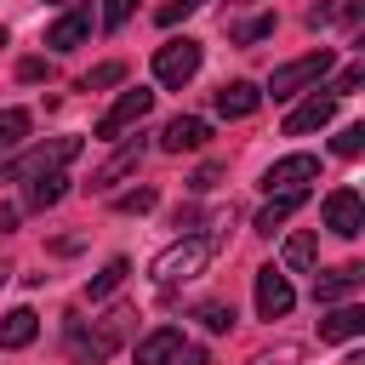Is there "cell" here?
<instances>
[{"mask_svg":"<svg viewBox=\"0 0 365 365\" xmlns=\"http://www.w3.org/2000/svg\"><path fill=\"white\" fill-rule=\"evenodd\" d=\"M0 46H6V29H0Z\"/></svg>","mask_w":365,"mask_h":365,"instance_id":"b9f144b4","label":"cell"},{"mask_svg":"<svg viewBox=\"0 0 365 365\" xmlns=\"http://www.w3.org/2000/svg\"><path fill=\"white\" fill-rule=\"evenodd\" d=\"M325 228H331L336 240H359V228H365V200H359L354 188H331V194H325Z\"/></svg>","mask_w":365,"mask_h":365,"instance_id":"9c48e42d","label":"cell"},{"mask_svg":"<svg viewBox=\"0 0 365 365\" xmlns=\"http://www.w3.org/2000/svg\"><path fill=\"white\" fill-rule=\"evenodd\" d=\"M274 34V11H262V17H245L240 29H234V46H257V40H268Z\"/></svg>","mask_w":365,"mask_h":365,"instance_id":"d4e9b609","label":"cell"},{"mask_svg":"<svg viewBox=\"0 0 365 365\" xmlns=\"http://www.w3.org/2000/svg\"><path fill=\"white\" fill-rule=\"evenodd\" d=\"M217 182H222V165H217V160H211V165H200V171L188 177V188H194V194H205V188H217Z\"/></svg>","mask_w":365,"mask_h":365,"instance_id":"836d02e7","label":"cell"},{"mask_svg":"<svg viewBox=\"0 0 365 365\" xmlns=\"http://www.w3.org/2000/svg\"><path fill=\"white\" fill-rule=\"evenodd\" d=\"M211 251H217V234H182L177 245H165V251L154 257V268H148V274H154V285H160V291H177L182 279H194V274L211 262Z\"/></svg>","mask_w":365,"mask_h":365,"instance_id":"6da1fadb","label":"cell"},{"mask_svg":"<svg viewBox=\"0 0 365 365\" xmlns=\"http://www.w3.org/2000/svg\"><path fill=\"white\" fill-rule=\"evenodd\" d=\"M200 222V205H177V217H171V228H194Z\"/></svg>","mask_w":365,"mask_h":365,"instance_id":"d590c367","label":"cell"},{"mask_svg":"<svg viewBox=\"0 0 365 365\" xmlns=\"http://www.w3.org/2000/svg\"><path fill=\"white\" fill-rule=\"evenodd\" d=\"M29 125H34V114H29V108H0V154H6V148H17V143L29 137Z\"/></svg>","mask_w":365,"mask_h":365,"instance_id":"603a6c76","label":"cell"},{"mask_svg":"<svg viewBox=\"0 0 365 365\" xmlns=\"http://www.w3.org/2000/svg\"><path fill=\"white\" fill-rule=\"evenodd\" d=\"M359 331H365V308H354V302L348 308H331L319 319V342H354Z\"/></svg>","mask_w":365,"mask_h":365,"instance_id":"e0dca14e","label":"cell"},{"mask_svg":"<svg viewBox=\"0 0 365 365\" xmlns=\"http://www.w3.org/2000/svg\"><path fill=\"white\" fill-rule=\"evenodd\" d=\"M194 319H200L205 331H228V325H234V308H228V302H200Z\"/></svg>","mask_w":365,"mask_h":365,"instance_id":"83f0119b","label":"cell"},{"mask_svg":"<svg viewBox=\"0 0 365 365\" xmlns=\"http://www.w3.org/2000/svg\"><path fill=\"white\" fill-rule=\"evenodd\" d=\"M302 200H308V194H268V205L257 211V234H274L279 222H291V217L302 211Z\"/></svg>","mask_w":365,"mask_h":365,"instance_id":"ffe728a7","label":"cell"},{"mask_svg":"<svg viewBox=\"0 0 365 365\" xmlns=\"http://www.w3.org/2000/svg\"><path fill=\"white\" fill-rule=\"evenodd\" d=\"M314 177H319V160H314V154H285V160H274V165L262 171V188H268V194H302Z\"/></svg>","mask_w":365,"mask_h":365,"instance_id":"8992f818","label":"cell"},{"mask_svg":"<svg viewBox=\"0 0 365 365\" xmlns=\"http://www.w3.org/2000/svg\"><path fill=\"white\" fill-rule=\"evenodd\" d=\"M51 251H57V257H74V251H80V234H63V240H51Z\"/></svg>","mask_w":365,"mask_h":365,"instance_id":"8d00e7d4","label":"cell"},{"mask_svg":"<svg viewBox=\"0 0 365 365\" xmlns=\"http://www.w3.org/2000/svg\"><path fill=\"white\" fill-rule=\"evenodd\" d=\"M331 148H336L342 160H354V154H365V125H342V131L331 137Z\"/></svg>","mask_w":365,"mask_h":365,"instance_id":"f546056e","label":"cell"},{"mask_svg":"<svg viewBox=\"0 0 365 365\" xmlns=\"http://www.w3.org/2000/svg\"><path fill=\"white\" fill-rule=\"evenodd\" d=\"M125 274H131V262H125V257H114V262H103V274H91V285H86V297H91V302H103V297H114V291L125 285Z\"/></svg>","mask_w":365,"mask_h":365,"instance_id":"7402d4cb","label":"cell"},{"mask_svg":"<svg viewBox=\"0 0 365 365\" xmlns=\"http://www.w3.org/2000/svg\"><path fill=\"white\" fill-rule=\"evenodd\" d=\"M63 194H68V177H63V171H46V177H29L23 205H29V211H51Z\"/></svg>","mask_w":365,"mask_h":365,"instance_id":"ac0fdd59","label":"cell"},{"mask_svg":"<svg viewBox=\"0 0 365 365\" xmlns=\"http://www.w3.org/2000/svg\"><path fill=\"white\" fill-rule=\"evenodd\" d=\"M51 6H68V0H51Z\"/></svg>","mask_w":365,"mask_h":365,"instance_id":"60d3db41","label":"cell"},{"mask_svg":"<svg viewBox=\"0 0 365 365\" xmlns=\"http://www.w3.org/2000/svg\"><path fill=\"white\" fill-rule=\"evenodd\" d=\"M200 74V40H165L160 51H154V80L160 86H171V91H182L188 80Z\"/></svg>","mask_w":365,"mask_h":365,"instance_id":"277c9868","label":"cell"},{"mask_svg":"<svg viewBox=\"0 0 365 365\" xmlns=\"http://www.w3.org/2000/svg\"><path fill=\"white\" fill-rule=\"evenodd\" d=\"M262 108V91L251 86V80H228L222 91H217V114L222 120H245V114H257Z\"/></svg>","mask_w":365,"mask_h":365,"instance_id":"5bb4252c","label":"cell"},{"mask_svg":"<svg viewBox=\"0 0 365 365\" xmlns=\"http://www.w3.org/2000/svg\"><path fill=\"white\" fill-rule=\"evenodd\" d=\"M143 154H148L143 131H137V137H125V143H120V148H114V154H108V160H103V165L91 171V194H108V188H114L120 177H131V171L143 165Z\"/></svg>","mask_w":365,"mask_h":365,"instance_id":"ba28073f","label":"cell"},{"mask_svg":"<svg viewBox=\"0 0 365 365\" xmlns=\"http://www.w3.org/2000/svg\"><path fill=\"white\" fill-rule=\"evenodd\" d=\"M131 11H137V0H103V29H120Z\"/></svg>","mask_w":365,"mask_h":365,"instance_id":"1f68e13d","label":"cell"},{"mask_svg":"<svg viewBox=\"0 0 365 365\" xmlns=\"http://www.w3.org/2000/svg\"><path fill=\"white\" fill-rule=\"evenodd\" d=\"M148 108H154V91H143V86H137V91H120V103H114V108L97 120V137H103V143H114V137L137 131Z\"/></svg>","mask_w":365,"mask_h":365,"instance_id":"5b68a950","label":"cell"},{"mask_svg":"<svg viewBox=\"0 0 365 365\" xmlns=\"http://www.w3.org/2000/svg\"><path fill=\"white\" fill-rule=\"evenodd\" d=\"M154 205H160V194H154V188H131V194H120V200H114V211H120V217H143V211H154Z\"/></svg>","mask_w":365,"mask_h":365,"instance_id":"484cf974","label":"cell"},{"mask_svg":"<svg viewBox=\"0 0 365 365\" xmlns=\"http://www.w3.org/2000/svg\"><path fill=\"white\" fill-rule=\"evenodd\" d=\"M211 143V125L200 120V114H177V120H165V131H160V148L165 154H194V148H205Z\"/></svg>","mask_w":365,"mask_h":365,"instance_id":"8fae6325","label":"cell"},{"mask_svg":"<svg viewBox=\"0 0 365 365\" xmlns=\"http://www.w3.org/2000/svg\"><path fill=\"white\" fill-rule=\"evenodd\" d=\"M200 6H205V0H165V6L154 11V17H160V29H171V23H182V17H194Z\"/></svg>","mask_w":365,"mask_h":365,"instance_id":"4dcf8cb0","label":"cell"},{"mask_svg":"<svg viewBox=\"0 0 365 365\" xmlns=\"http://www.w3.org/2000/svg\"><path fill=\"white\" fill-rule=\"evenodd\" d=\"M251 365H297V342H279V348H268V354H257Z\"/></svg>","mask_w":365,"mask_h":365,"instance_id":"e575fe53","label":"cell"},{"mask_svg":"<svg viewBox=\"0 0 365 365\" xmlns=\"http://www.w3.org/2000/svg\"><path fill=\"white\" fill-rule=\"evenodd\" d=\"M91 40V6H68L51 29H46V46L51 51H74V46H86Z\"/></svg>","mask_w":365,"mask_h":365,"instance_id":"7c38bea8","label":"cell"},{"mask_svg":"<svg viewBox=\"0 0 365 365\" xmlns=\"http://www.w3.org/2000/svg\"><path fill=\"white\" fill-rule=\"evenodd\" d=\"M120 80H125V63H97L80 86H86V91H108V86H120Z\"/></svg>","mask_w":365,"mask_h":365,"instance_id":"4316f807","label":"cell"},{"mask_svg":"<svg viewBox=\"0 0 365 365\" xmlns=\"http://www.w3.org/2000/svg\"><path fill=\"white\" fill-rule=\"evenodd\" d=\"M11 274H17V268H11V262H0V285H6V279H11Z\"/></svg>","mask_w":365,"mask_h":365,"instance_id":"ab89813d","label":"cell"},{"mask_svg":"<svg viewBox=\"0 0 365 365\" xmlns=\"http://www.w3.org/2000/svg\"><path fill=\"white\" fill-rule=\"evenodd\" d=\"M314 257H319V240H314L308 228L285 240V268H314Z\"/></svg>","mask_w":365,"mask_h":365,"instance_id":"cb8c5ba5","label":"cell"},{"mask_svg":"<svg viewBox=\"0 0 365 365\" xmlns=\"http://www.w3.org/2000/svg\"><path fill=\"white\" fill-rule=\"evenodd\" d=\"M171 365H211V359H205V348H182Z\"/></svg>","mask_w":365,"mask_h":365,"instance_id":"74e56055","label":"cell"},{"mask_svg":"<svg viewBox=\"0 0 365 365\" xmlns=\"http://www.w3.org/2000/svg\"><path fill=\"white\" fill-rule=\"evenodd\" d=\"M17 80H51V57H23L17 63Z\"/></svg>","mask_w":365,"mask_h":365,"instance_id":"d6a6232c","label":"cell"},{"mask_svg":"<svg viewBox=\"0 0 365 365\" xmlns=\"http://www.w3.org/2000/svg\"><path fill=\"white\" fill-rule=\"evenodd\" d=\"M17 228V205H0V234H11Z\"/></svg>","mask_w":365,"mask_h":365,"instance_id":"f35d334b","label":"cell"},{"mask_svg":"<svg viewBox=\"0 0 365 365\" xmlns=\"http://www.w3.org/2000/svg\"><path fill=\"white\" fill-rule=\"evenodd\" d=\"M34 336H40L34 308H11V314H0V348H29Z\"/></svg>","mask_w":365,"mask_h":365,"instance_id":"d6986e66","label":"cell"},{"mask_svg":"<svg viewBox=\"0 0 365 365\" xmlns=\"http://www.w3.org/2000/svg\"><path fill=\"white\" fill-rule=\"evenodd\" d=\"M125 319H131V308H114L91 336H74V365H97V359H108V354L120 348V336H125Z\"/></svg>","mask_w":365,"mask_h":365,"instance_id":"52a82bcc","label":"cell"},{"mask_svg":"<svg viewBox=\"0 0 365 365\" xmlns=\"http://www.w3.org/2000/svg\"><path fill=\"white\" fill-rule=\"evenodd\" d=\"M331 63H336V51H331V46H319V51H308V57H291L285 68H274V80H268V97H274V103H291L297 91L319 86V80L331 74Z\"/></svg>","mask_w":365,"mask_h":365,"instance_id":"7a4b0ae2","label":"cell"},{"mask_svg":"<svg viewBox=\"0 0 365 365\" xmlns=\"http://www.w3.org/2000/svg\"><path fill=\"white\" fill-rule=\"evenodd\" d=\"M359 279H365V274H359L354 262H348V268H331V274H319V279H314V302H319V308L348 302V297L359 291Z\"/></svg>","mask_w":365,"mask_h":365,"instance_id":"9a60e30c","label":"cell"},{"mask_svg":"<svg viewBox=\"0 0 365 365\" xmlns=\"http://www.w3.org/2000/svg\"><path fill=\"white\" fill-rule=\"evenodd\" d=\"M177 354H182V331L177 325H160V331H148L137 342V365H171Z\"/></svg>","mask_w":365,"mask_h":365,"instance_id":"2e32d148","label":"cell"},{"mask_svg":"<svg viewBox=\"0 0 365 365\" xmlns=\"http://www.w3.org/2000/svg\"><path fill=\"white\" fill-rule=\"evenodd\" d=\"M359 86H365V63H348V68L325 86V97H348V91H359Z\"/></svg>","mask_w":365,"mask_h":365,"instance_id":"f1b7e54d","label":"cell"},{"mask_svg":"<svg viewBox=\"0 0 365 365\" xmlns=\"http://www.w3.org/2000/svg\"><path fill=\"white\" fill-rule=\"evenodd\" d=\"M74 154H80V137H51V143H40V148L17 154V160H11L0 177H11V182H29V177H46V171H63Z\"/></svg>","mask_w":365,"mask_h":365,"instance_id":"3957f363","label":"cell"},{"mask_svg":"<svg viewBox=\"0 0 365 365\" xmlns=\"http://www.w3.org/2000/svg\"><path fill=\"white\" fill-rule=\"evenodd\" d=\"M291 308H297L291 279H285L279 268H257V314H262V319H285Z\"/></svg>","mask_w":365,"mask_h":365,"instance_id":"30bf717a","label":"cell"},{"mask_svg":"<svg viewBox=\"0 0 365 365\" xmlns=\"http://www.w3.org/2000/svg\"><path fill=\"white\" fill-rule=\"evenodd\" d=\"M331 114H336V97H308L302 108H291L285 114V137H308V131H319V125H331Z\"/></svg>","mask_w":365,"mask_h":365,"instance_id":"4fadbf2b","label":"cell"},{"mask_svg":"<svg viewBox=\"0 0 365 365\" xmlns=\"http://www.w3.org/2000/svg\"><path fill=\"white\" fill-rule=\"evenodd\" d=\"M331 23H359V0H319V6H308V29H331Z\"/></svg>","mask_w":365,"mask_h":365,"instance_id":"44dd1931","label":"cell"}]
</instances>
